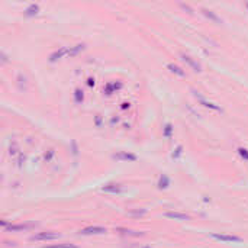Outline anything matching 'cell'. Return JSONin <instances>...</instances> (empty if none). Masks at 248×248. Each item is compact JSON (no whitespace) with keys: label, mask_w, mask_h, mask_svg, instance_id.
<instances>
[{"label":"cell","mask_w":248,"mask_h":248,"mask_svg":"<svg viewBox=\"0 0 248 248\" xmlns=\"http://www.w3.org/2000/svg\"><path fill=\"white\" fill-rule=\"evenodd\" d=\"M67 52H68V48L63 47V48H60L58 51H55V52H52L51 55H49V61H51V63H55L57 60H60L61 57L67 55Z\"/></svg>","instance_id":"obj_9"},{"label":"cell","mask_w":248,"mask_h":248,"mask_svg":"<svg viewBox=\"0 0 248 248\" xmlns=\"http://www.w3.org/2000/svg\"><path fill=\"white\" fill-rule=\"evenodd\" d=\"M211 237L215 238V240L218 241H222V242H241V238L237 237V235H228V234H211Z\"/></svg>","instance_id":"obj_2"},{"label":"cell","mask_w":248,"mask_h":248,"mask_svg":"<svg viewBox=\"0 0 248 248\" xmlns=\"http://www.w3.org/2000/svg\"><path fill=\"white\" fill-rule=\"evenodd\" d=\"M202 12H203V15L206 16L207 19H211V20H213V22H221V19H219L218 16L215 15V13H213V12H212V10H207V9H203Z\"/></svg>","instance_id":"obj_16"},{"label":"cell","mask_w":248,"mask_h":248,"mask_svg":"<svg viewBox=\"0 0 248 248\" xmlns=\"http://www.w3.org/2000/svg\"><path fill=\"white\" fill-rule=\"evenodd\" d=\"M2 63H3V64H4V63H8V57H6V54H4V52H2Z\"/></svg>","instance_id":"obj_26"},{"label":"cell","mask_w":248,"mask_h":248,"mask_svg":"<svg viewBox=\"0 0 248 248\" xmlns=\"http://www.w3.org/2000/svg\"><path fill=\"white\" fill-rule=\"evenodd\" d=\"M128 213L129 215H135V216H139V215H145V213H147V211H145V209H141V211H129Z\"/></svg>","instance_id":"obj_21"},{"label":"cell","mask_w":248,"mask_h":248,"mask_svg":"<svg viewBox=\"0 0 248 248\" xmlns=\"http://www.w3.org/2000/svg\"><path fill=\"white\" fill-rule=\"evenodd\" d=\"M87 84H89V86H94V80L93 79H89V80H87Z\"/></svg>","instance_id":"obj_27"},{"label":"cell","mask_w":248,"mask_h":248,"mask_svg":"<svg viewBox=\"0 0 248 248\" xmlns=\"http://www.w3.org/2000/svg\"><path fill=\"white\" fill-rule=\"evenodd\" d=\"M113 158H115V160H119V161H136V155L135 154H131V152H124V151H120V152L113 154Z\"/></svg>","instance_id":"obj_5"},{"label":"cell","mask_w":248,"mask_h":248,"mask_svg":"<svg viewBox=\"0 0 248 248\" xmlns=\"http://www.w3.org/2000/svg\"><path fill=\"white\" fill-rule=\"evenodd\" d=\"M167 68H168L171 73H174V74L180 75V77H184V75H186V73H184L183 70H181L179 65H176V64H168V65H167Z\"/></svg>","instance_id":"obj_13"},{"label":"cell","mask_w":248,"mask_h":248,"mask_svg":"<svg viewBox=\"0 0 248 248\" xmlns=\"http://www.w3.org/2000/svg\"><path fill=\"white\" fill-rule=\"evenodd\" d=\"M128 103H124V105H122V109H126V107H128Z\"/></svg>","instance_id":"obj_29"},{"label":"cell","mask_w":248,"mask_h":248,"mask_svg":"<svg viewBox=\"0 0 248 248\" xmlns=\"http://www.w3.org/2000/svg\"><path fill=\"white\" fill-rule=\"evenodd\" d=\"M61 235L58 232H52V231H47V232H38L34 237H30V241H52L58 240Z\"/></svg>","instance_id":"obj_1"},{"label":"cell","mask_w":248,"mask_h":248,"mask_svg":"<svg viewBox=\"0 0 248 248\" xmlns=\"http://www.w3.org/2000/svg\"><path fill=\"white\" fill-rule=\"evenodd\" d=\"M81 235H102V234H106V228L103 226H87L84 229L80 231Z\"/></svg>","instance_id":"obj_3"},{"label":"cell","mask_w":248,"mask_h":248,"mask_svg":"<svg viewBox=\"0 0 248 248\" xmlns=\"http://www.w3.org/2000/svg\"><path fill=\"white\" fill-rule=\"evenodd\" d=\"M45 248H79L73 244H61V245H51V247H45Z\"/></svg>","instance_id":"obj_19"},{"label":"cell","mask_w":248,"mask_h":248,"mask_svg":"<svg viewBox=\"0 0 248 248\" xmlns=\"http://www.w3.org/2000/svg\"><path fill=\"white\" fill-rule=\"evenodd\" d=\"M145 248H150V247H145Z\"/></svg>","instance_id":"obj_30"},{"label":"cell","mask_w":248,"mask_h":248,"mask_svg":"<svg viewBox=\"0 0 248 248\" xmlns=\"http://www.w3.org/2000/svg\"><path fill=\"white\" fill-rule=\"evenodd\" d=\"M238 154L244 158V160L248 161V150H245V148H238Z\"/></svg>","instance_id":"obj_20"},{"label":"cell","mask_w":248,"mask_h":248,"mask_svg":"<svg viewBox=\"0 0 248 248\" xmlns=\"http://www.w3.org/2000/svg\"><path fill=\"white\" fill-rule=\"evenodd\" d=\"M9 152H10V155H16V154H18V147H16V142H13V147L10 145V151H9Z\"/></svg>","instance_id":"obj_23"},{"label":"cell","mask_w":248,"mask_h":248,"mask_svg":"<svg viewBox=\"0 0 248 248\" xmlns=\"http://www.w3.org/2000/svg\"><path fill=\"white\" fill-rule=\"evenodd\" d=\"M74 99H75V102H77V103H81V102H83V99H84V94H83V91L80 90V89H75Z\"/></svg>","instance_id":"obj_17"},{"label":"cell","mask_w":248,"mask_h":248,"mask_svg":"<svg viewBox=\"0 0 248 248\" xmlns=\"http://www.w3.org/2000/svg\"><path fill=\"white\" fill-rule=\"evenodd\" d=\"M32 225H23V223H19V225H9L6 228L8 232H19V231H25V229H29Z\"/></svg>","instance_id":"obj_12"},{"label":"cell","mask_w":248,"mask_h":248,"mask_svg":"<svg viewBox=\"0 0 248 248\" xmlns=\"http://www.w3.org/2000/svg\"><path fill=\"white\" fill-rule=\"evenodd\" d=\"M84 48H86V45H84V44H77V45L71 47V48H68L67 57H74V55H77V54L81 52V51H83Z\"/></svg>","instance_id":"obj_10"},{"label":"cell","mask_w":248,"mask_h":248,"mask_svg":"<svg viewBox=\"0 0 248 248\" xmlns=\"http://www.w3.org/2000/svg\"><path fill=\"white\" fill-rule=\"evenodd\" d=\"M165 216L170 219H176V221H189L190 216L186 213H180V212H167Z\"/></svg>","instance_id":"obj_8"},{"label":"cell","mask_w":248,"mask_h":248,"mask_svg":"<svg viewBox=\"0 0 248 248\" xmlns=\"http://www.w3.org/2000/svg\"><path fill=\"white\" fill-rule=\"evenodd\" d=\"M102 190L106 193H113V195H116V193H122L124 187L120 186V184H115V183H110V184H106L102 187Z\"/></svg>","instance_id":"obj_6"},{"label":"cell","mask_w":248,"mask_h":248,"mask_svg":"<svg viewBox=\"0 0 248 248\" xmlns=\"http://www.w3.org/2000/svg\"><path fill=\"white\" fill-rule=\"evenodd\" d=\"M96 124H97V125H100V116H97V118H96Z\"/></svg>","instance_id":"obj_28"},{"label":"cell","mask_w":248,"mask_h":248,"mask_svg":"<svg viewBox=\"0 0 248 248\" xmlns=\"http://www.w3.org/2000/svg\"><path fill=\"white\" fill-rule=\"evenodd\" d=\"M120 87H122V83H119V81H110V83H107L105 86V93L106 94H112V93H115L116 90H119Z\"/></svg>","instance_id":"obj_7"},{"label":"cell","mask_w":248,"mask_h":248,"mask_svg":"<svg viewBox=\"0 0 248 248\" xmlns=\"http://www.w3.org/2000/svg\"><path fill=\"white\" fill-rule=\"evenodd\" d=\"M38 12H39V6H38V4H30L29 8L26 9V10H25V15L26 16H35V15H38Z\"/></svg>","instance_id":"obj_14"},{"label":"cell","mask_w":248,"mask_h":248,"mask_svg":"<svg viewBox=\"0 0 248 248\" xmlns=\"http://www.w3.org/2000/svg\"><path fill=\"white\" fill-rule=\"evenodd\" d=\"M181 60L184 61V63H186V64L189 65V67L192 68L193 71H196V73H200L202 71V67H200V64L199 63H197V61H195L192 58V57L190 55H186V54H181Z\"/></svg>","instance_id":"obj_4"},{"label":"cell","mask_w":248,"mask_h":248,"mask_svg":"<svg viewBox=\"0 0 248 248\" xmlns=\"http://www.w3.org/2000/svg\"><path fill=\"white\" fill-rule=\"evenodd\" d=\"M171 132H173V126H171V124H167L164 128V136L165 138H170V136H171Z\"/></svg>","instance_id":"obj_18"},{"label":"cell","mask_w":248,"mask_h":248,"mask_svg":"<svg viewBox=\"0 0 248 248\" xmlns=\"http://www.w3.org/2000/svg\"><path fill=\"white\" fill-rule=\"evenodd\" d=\"M168 186H170L168 177L165 176V174H163V176L160 177V180H158V189H167Z\"/></svg>","instance_id":"obj_15"},{"label":"cell","mask_w":248,"mask_h":248,"mask_svg":"<svg viewBox=\"0 0 248 248\" xmlns=\"http://www.w3.org/2000/svg\"><path fill=\"white\" fill-rule=\"evenodd\" d=\"M195 96L197 99H199V102H200V105H203L205 106V107H209V109H213V110H221V107H219V106H216L215 105V103H212V102H207V100H205V99L203 97H200L199 94L197 93H195Z\"/></svg>","instance_id":"obj_11"},{"label":"cell","mask_w":248,"mask_h":248,"mask_svg":"<svg viewBox=\"0 0 248 248\" xmlns=\"http://www.w3.org/2000/svg\"><path fill=\"white\" fill-rule=\"evenodd\" d=\"M181 150H183L181 145H179V147L176 148V151L173 152V158H179V157H180V155H181Z\"/></svg>","instance_id":"obj_22"},{"label":"cell","mask_w":248,"mask_h":248,"mask_svg":"<svg viewBox=\"0 0 248 248\" xmlns=\"http://www.w3.org/2000/svg\"><path fill=\"white\" fill-rule=\"evenodd\" d=\"M54 154H55V152H54V150H49V152H48V154L44 155V158H45L47 161H49V160H51V158L54 157Z\"/></svg>","instance_id":"obj_24"},{"label":"cell","mask_w":248,"mask_h":248,"mask_svg":"<svg viewBox=\"0 0 248 248\" xmlns=\"http://www.w3.org/2000/svg\"><path fill=\"white\" fill-rule=\"evenodd\" d=\"M71 145H73V154H74V155H77V145H75V142H74V141H73V142H71Z\"/></svg>","instance_id":"obj_25"}]
</instances>
